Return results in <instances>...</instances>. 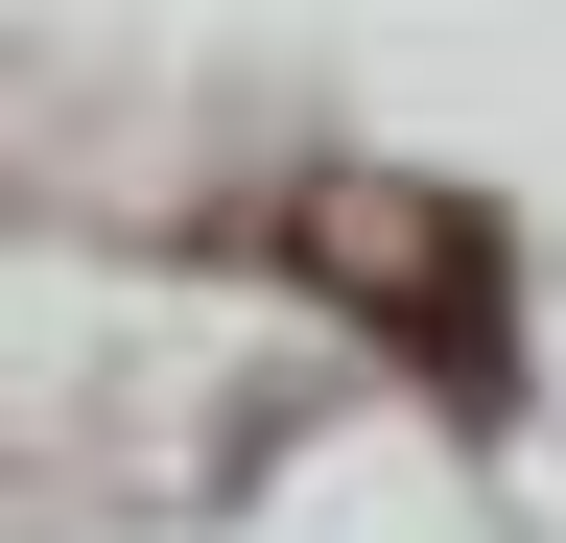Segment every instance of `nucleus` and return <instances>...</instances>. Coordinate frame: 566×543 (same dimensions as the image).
I'll use <instances>...</instances> for the list:
<instances>
[{
    "instance_id": "1",
    "label": "nucleus",
    "mask_w": 566,
    "mask_h": 543,
    "mask_svg": "<svg viewBox=\"0 0 566 543\" xmlns=\"http://www.w3.org/2000/svg\"><path fill=\"white\" fill-rule=\"evenodd\" d=\"M283 284H331L424 401H449V426H520V237H495L472 189L307 166V189H283Z\"/></svg>"
}]
</instances>
